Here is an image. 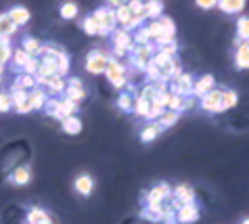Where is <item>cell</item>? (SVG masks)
Wrapping results in <instances>:
<instances>
[{"mask_svg":"<svg viewBox=\"0 0 249 224\" xmlns=\"http://www.w3.org/2000/svg\"><path fill=\"white\" fill-rule=\"evenodd\" d=\"M11 103H13V99H11V94H0V111H9L11 109Z\"/></svg>","mask_w":249,"mask_h":224,"instance_id":"cell-44","label":"cell"},{"mask_svg":"<svg viewBox=\"0 0 249 224\" xmlns=\"http://www.w3.org/2000/svg\"><path fill=\"white\" fill-rule=\"evenodd\" d=\"M23 67H25V72H27V74H36V72H38V67H40V61H36V59H32V57H30V61H27Z\"/></svg>","mask_w":249,"mask_h":224,"instance_id":"cell-45","label":"cell"},{"mask_svg":"<svg viewBox=\"0 0 249 224\" xmlns=\"http://www.w3.org/2000/svg\"><path fill=\"white\" fill-rule=\"evenodd\" d=\"M193 84H195V80H193L191 74H180L178 78H174V80L170 82L168 90H170L172 94L186 99V96H191V93H193Z\"/></svg>","mask_w":249,"mask_h":224,"instance_id":"cell-4","label":"cell"},{"mask_svg":"<svg viewBox=\"0 0 249 224\" xmlns=\"http://www.w3.org/2000/svg\"><path fill=\"white\" fill-rule=\"evenodd\" d=\"M27 105L30 109H40L44 105V93L42 90H34V93L27 94Z\"/></svg>","mask_w":249,"mask_h":224,"instance_id":"cell-25","label":"cell"},{"mask_svg":"<svg viewBox=\"0 0 249 224\" xmlns=\"http://www.w3.org/2000/svg\"><path fill=\"white\" fill-rule=\"evenodd\" d=\"M113 44L115 48H124L126 53L134 51V42H132V34L126 30H115L113 32Z\"/></svg>","mask_w":249,"mask_h":224,"instance_id":"cell-11","label":"cell"},{"mask_svg":"<svg viewBox=\"0 0 249 224\" xmlns=\"http://www.w3.org/2000/svg\"><path fill=\"white\" fill-rule=\"evenodd\" d=\"M178 120H180V113H178V111H168V109H165L163 115L157 120V124L165 130V128H170V126H174Z\"/></svg>","mask_w":249,"mask_h":224,"instance_id":"cell-22","label":"cell"},{"mask_svg":"<svg viewBox=\"0 0 249 224\" xmlns=\"http://www.w3.org/2000/svg\"><path fill=\"white\" fill-rule=\"evenodd\" d=\"M107 63H109V57H107L105 53H101V51H92V53L86 57V72H88V74H94V75L105 74Z\"/></svg>","mask_w":249,"mask_h":224,"instance_id":"cell-5","label":"cell"},{"mask_svg":"<svg viewBox=\"0 0 249 224\" xmlns=\"http://www.w3.org/2000/svg\"><path fill=\"white\" fill-rule=\"evenodd\" d=\"M172 59H176V57H168V55H163V53H155V57L151 59V63H153V65H157L159 69H161V67L168 65V63H170Z\"/></svg>","mask_w":249,"mask_h":224,"instance_id":"cell-41","label":"cell"},{"mask_svg":"<svg viewBox=\"0 0 249 224\" xmlns=\"http://www.w3.org/2000/svg\"><path fill=\"white\" fill-rule=\"evenodd\" d=\"M163 132V128L159 126L157 122H149L147 126L142 128V132H141V141L142 143H151V141H155V138L159 136Z\"/></svg>","mask_w":249,"mask_h":224,"instance_id":"cell-15","label":"cell"},{"mask_svg":"<svg viewBox=\"0 0 249 224\" xmlns=\"http://www.w3.org/2000/svg\"><path fill=\"white\" fill-rule=\"evenodd\" d=\"M46 84L54 90V93H61V90L65 88V82H63V78H61V75H53V78H48Z\"/></svg>","mask_w":249,"mask_h":224,"instance_id":"cell-40","label":"cell"},{"mask_svg":"<svg viewBox=\"0 0 249 224\" xmlns=\"http://www.w3.org/2000/svg\"><path fill=\"white\" fill-rule=\"evenodd\" d=\"M157 53H163V55H168V57H176V53H178L176 40H172V42H168V44H163V46H157Z\"/></svg>","mask_w":249,"mask_h":224,"instance_id":"cell-37","label":"cell"},{"mask_svg":"<svg viewBox=\"0 0 249 224\" xmlns=\"http://www.w3.org/2000/svg\"><path fill=\"white\" fill-rule=\"evenodd\" d=\"M155 53H157V48L155 44H142V46H134V51H132V65L138 69V72H144L147 69V65L151 63V59L155 57Z\"/></svg>","mask_w":249,"mask_h":224,"instance_id":"cell-2","label":"cell"},{"mask_svg":"<svg viewBox=\"0 0 249 224\" xmlns=\"http://www.w3.org/2000/svg\"><path fill=\"white\" fill-rule=\"evenodd\" d=\"M163 107H159V105H155V103H151V107H149V113L144 115V120H149V122H157L159 117L163 115Z\"/></svg>","mask_w":249,"mask_h":224,"instance_id":"cell-34","label":"cell"},{"mask_svg":"<svg viewBox=\"0 0 249 224\" xmlns=\"http://www.w3.org/2000/svg\"><path fill=\"white\" fill-rule=\"evenodd\" d=\"M30 176H32L30 168H19V170L13 174V180H15L17 185H27V183H30Z\"/></svg>","mask_w":249,"mask_h":224,"instance_id":"cell-30","label":"cell"},{"mask_svg":"<svg viewBox=\"0 0 249 224\" xmlns=\"http://www.w3.org/2000/svg\"><path fill=\"white\" fill-rule=\"evenodd\" d=\"M27 61H30V55H27L25 51H17L15 53V63L17 65H25Z\"/></svg>","mask_w":249,"mask_h":224,"instance_id":"cell-46","label":"cell"},{"mask_svg":"<svg viewBox=\"0 0 249 224\" xmlns=\"http://www.w3.org/2000/svg\"><path fill=\"white\" fill-rule=\"evenodd\" d=\"M237 38L241 42H249V17H241L237 21Z\"/></svg>","mask_w":249,"mask_h":224,"instance_id":"cell-23","label":"cell"},{"mask_svg":"<svg viewBox=\"0 0 249 224\" xmlns=\"http://www.w3.org/2000/svg\"><path fill=\"white\" fill-rule=\"evenodd\" d=\"M144 75H147L149 84H153V82H157L159 78H161V72H159V67H157V65H153V63H149L147 69H144Z\"/></svg>","mask_w":249,"mask_h":224,"instance_id":"cell-35","label":"cell"},{"mask_svg":"<svg viewBox=\"0 0 249 224\" xmlns=\"http://www.w3.org/2000/svg\"><path fill=\"white\" fill-rule=\"evenodd\" d=\"M159 23H161V30L163 34L161 36H168V38H174L176 36V25H174V21H172L170 17H159Z\"/></svg>","mask_w":249,"mask_h":224,"instance_id":"cell-26","label":"cell"},{"mask_svg":"<svg viewBox=\"0 0 249 224\" xmlns=\"http://www.w3.org/2000/svg\"><path fill=\"white\" fill-rule=\"evenodd\" d=\"M82 27H84V32L86 34H90V36H94V34H99V25H96V21L94 17H86L84 21H82Z\"/></svg>","mask_w":249,"mask_h":224,"instance_id":"cell-36","label":"cell"},{"mask_svg":"<svg viewBox=\"0 0 249 224\" xmlns=\"http://www.w3.org/2000/svg\"><path fill=\"white\" fill-rule=\"evenodd\" d=\"M147 205H163L165 199H172V187L168 183H161L147 191Z\"/></svg>","mask_w":249,"mask_h":224,"instance_id":"cell-6","label":"cell"},{"mask_svg":"<svg viewBox=\"0 0 249 224\" xmlns=\"http://www.w3.org/2000/svg\"><path fill=\"white\" fill-rule=\"evenodd\" d=\"M75 15H78V4L65 2L63 6H61V17H63V19H73Z\"/></svg>","mask_w":249,"mask_h":224,"instance_id":"cell-32","label":"cell"},{"mask_svg":"<svg viewBox=\"0 0 249 224\" xmlns=\"http://www.w3.org/2000/svg\"><path fill=\"white\" fill-rule=\"evenodd\" d=\"M241 224H249V218H245V220H243V222H241Z\"/></svg>","mask_w":249,"mask_h":224,"instance_id":"cell-50","label":"cell"},{"mask_svg":"<svg viewBox=\"0 0 249 224\" xmlns=\"http://www.w3.org/2000/svg\"><path fill=\"white\" fill-rule=\"evenodd\" d=\"M63 130L67 132V134H80L82 132V120L75 115H69L63 120Z\"/></svg>","mask_w":249,"mask_h":224,"instance_id":"cell-20","label":"cell"},{"mask_svg":"<svg viewBox=\"0 0 249 224\" xmlns=\"http://www.w3.org/2000/svg\"><path fill=\"white\" fill-rule=\"evenodd\" d=\"M149 107H151V101H147V99H142V96H138V99L134 101V105H132V111L136 115H141V117H144L149 113Z\"/></svg>","mask_w":249,"mask_h":224,"instance_id":"cell-27","label":"cell"},{"mask_svg":"<svg viewBox=\"0 0 249 224\" xmlns=\"http://www.w3.org/2000/svg\"><path fill=\"white\" fill-rule=\"evenodd\" d=\"M34 84H36V80L32 78V75H23V80H21V86H34Z\"/></svg>","mask_w":249,"mask_h":224,"instance_id":"cell-48","label":"cell"},{"mask_svg":"<svg viewBox=\"0 0 249 224\" xmlns=\"http://www.w3.org/2000/svg\"><path fill=\"white\" fill-rule=\"evenodd\" d=\"M216 6L226 15H234V13H241L245 9V2L243 0H220V2H216Z\"/></svg>","mask_w":249,"mask_h":224,"instance_id":"cell-13","label":"cell"},{"mask_svg":"<svg viewBox=\"0 0 249 224\" xmlns=\"http://www.w3.org/2000/svg\"><path fill=\"white\" fill-rule=\"evenodd\" d=\"M0 75H2V72H0Z\"/></svg>","mask_w":249,"mask_h":224,"instance_id":"cell-51","label":"cell"},{"mask_svg":"<svg viewBox=\"0 0 249 224\" xmlns=\"http://www.w3.org/2000/svg\"><path fill=\"white\" fill-rule=\"evenodd\" d=\"M147 34H149L151 42H155L159 36H161L163 30H161V23H159V19H157V21H149V25H147Z\"/></svg>","mask_w":249,"mask_h":224,"instance_id":"cell-28","label":"cell"},{"mask_svg":"<svg viewBox=\"0 0 249 224\" xmlns=\"http://www.w3.org/2000/svg\"><path fill=\"white\" fill-rule=\"evenodd\" d=\"M213 88H216V78H213L212 74H205L195 84H193L191 96H193V99H203V96L210 93V90H213Z\"/></svg>","mask_w":249,"mask_h":224,"instance_id":"cell-8","label":"cell"},{"mask_svg":"<svg viewBox=\"0 0 249 224\" xmlns=\"http://www.w3.org/2000/svg\"><path fill=\"white\" fill-rule=\"evenodd\" d=\"M237 103H239V94L234 93V90H222V101H220V105H222V111L237 107Z\"/></svg>","mask_w":249,"mask_h":224,"instance_id":"cell-21","label":"cell"},{"mask_svg":"<svg viewBox=\"0 0 249 224\" xmlns=\"http://www.w3.org/2000/svg\"><path fill=\"white\" fill-rule=\"evenodd\" d=\"M78 109V103H73V101H61V113H63V117H69V115H73V111Z\"/></svg>","mask_w":249,"mask_h":224,"instance_id":"cell-38","label":"cell"},{"mask_svg":"<svg viewBox=\"0 0 249 224\" xmlns=\"http://www.w3.org/2000/svg\"><path fill=\"white\" fill-rule=\"evenodd\" d=\"M92 17L99 25V34L101 36H107V34H113L117 30V21H115V11L109 9V6H103V9L94 11Z\"/></svg>","mask_w":249,"mask_h":224,"instance_id":"cell-1","label":"cell"},{"mask_svg":"<svg viewBox=\"0 0 249 224\" xmlns=\"http://www.w3.org/2000/svg\"><path fill=\"white\" fill-rule=\"evenodd\" d=\"M92 188H94V180L88 176V174H82V176L75 178V191H78L80 195H90L92 193Z\"/></svg>","mask_w":249,"mask_h":224,"instance_id":"cell-17","label":"cell"},{"mask_svg":"<svg viewBox=\"0 0 249 224\" xmlns=\"http://www.w3.org/2000/svg\"><path fill=\"white\" fill-rule=\"evenodd\" d=\"M84 96H86V90H84V86H82V82L73 78L71 82H69V86H67V99L78 103V101L84 99Z\"/></svg>","mask_w":249,"mask_h":224,"instance_id":"cell-14","label":"cell"},{"mask_svg":"<svg viewBox=\"0 0 249 224\" xmlns=\"http://www.w3.org/2000/svg\"><path fill=\"white\" fill-rule=\"evenodd\" d=\"M130 19H132V11L128 9L126 2H122V4L115 9V21H117V25H122V30H124V27L130 23Z\"/></svg>","mask_w":249,"mask_h":224,"instance_id":"cell-19","label":"cell"},{"mask_svg":"<svg viewBox=\"0 0 249 224\" xmlns=\"http://www.w3.org/2000/svg\"><path fill=\"white\" fill-rule=\"evenodd\" d=\"M23 51H25L27 55H36V53L42 51V46H40V42H38V40L25 38V42H23Z\"/></svg>","mask_w":249,"mask_h":224,"instance_id":"cell-33","label":"cell"},{"mask_svg":"<svg viewBox=\"0 0 249 224\" xmlns=\"http://www.w3.org/2000/svg\"><path fill=\"white\" fill-rule=\"evenodd\" d=\"M172 197L178 199L180 204H195V188L191 185H178L176 188H172Z\"/></svg>","mask_w":249,"mask_h":224,"instance_id":"cell-10","label":"cell"},{"mask_svg":"<svg viewBox=\"0 0 249 224\" xmlns=\"http://www.w3.org/2000/svg\"><path fill=\"white\" fill-rule=\"evenodd\" d=\"M155 94H157V90H155V86H153V84H144V86H142V90H141V94H138V96H142V99H147V101H153L155 99Z\"/></svg>","mask_w":249,"mask_h":224,"instance_id":"cell-42","label":"cell"},{"mask_svg":"<svg viewBox=\"0 0 249 224\" xmlns=\"http://www.w3.org/2000/svg\"><path fill=\"white\" fill-rule=\"evenodd\" d=\"M113 53H115V57H124V55H126L124 48H113Z\"/></svg>","mask_w":249,"mask_h":224,"instance_id":"cell-49","label":"cell"},{"mask_svg":"<svg viewBox=\"0 0 249 224\" xmlns=\"http://www.w3.org/2000/svg\"><path fill=\"white\" fill-rule=\"evenodd\" d=\"M11 57V48H9V42H6L4 38L0 40V65L2 63H6V59Z\"/></svg>","mask_w":249,"mask_h":224,"instance_id":"cell-43","label":"cell"},{"mask_svg":"<svg viewBox=\"0 0 249 224\" xmlns=\"http://www.w3.org/2000/svg\"><path fill=\"white\" fill-rule=\"evenodd\" d=\"M197 6L199 9H216V0H197Z\"/></svg>","mask_w":249,"mask_h":224,"instance_id":"cell-47","label":"cell"},{"mask_svg":"<svg viewBox=\"0 0 249 224\" xmlns=\"http://www.w3.org/2000/svg\"><path fill=\"white\" fill-rule=\"evenodd\" d=\"M144 11H147V19L157 21L159 17H163V2H161V0H151V2H144Z\"/></svg>","mask_w":249,"mask_h":224,"instance_id":"cell-18","label":"cell"},{"mask_svg":"<svg viewBox=\"0 0 249 224\" xmlns=\"http://www.w3.org/2000/svg\"><path fill=\"white\" fill-rule=\"evenodd\" d=\"M117 105H120V109H124V111H132V105H134L132 94H120Z\"/></svg>","mask_w":249,"mask_h":224,"instance_id":"cell-39","label":"cell"},{"mask_svg":"<svg viewBox=\"0 0 249 224\" xmlns=\"http://www.w3.org/2000/svg\"><path fill=\"white\" fill-rule=\"evenodd\" d=\"M105 75L107 80L113 84L115 88H124L128 84V75H126V67L122 65L117 59H111L109 57V63H107V69H105Z\"/></svg>","mask_w":249,"mask_h":224,"instance_id":"cell-3","label":"cell"},{"mask_svg":"<svg viewBox=\"0 0 249 224\" xmlns=\"http://www.w3.org/2000/svg\"><path fill=\"white\" fill-rule=\"evenodd\" d=\"M46 218H48L46 212H42V209H38V207H34L32 212H30V216H27V222H30V224H42Z\"/></svg>","mask_w":249,"mask_h":224,"instance_id":"cell-31","label":"cell"},{"mask_svg":"<svg viewBox=\"0 0 249 224\" xmlns=\"http://www.w3.org/2000/svg\"><path fill=\"white\" fill-rule=\"evenodd\" d=\"M201 103V109L207 111V113H222V105H220V101H222V90L220 88H213L210 90L203 99H199Z\"/></svg>","mask_w":249,"mask_h":224,"instance_id":"cell-7","label":"cell"},{"mask_svg":"<svg viewBox=\"0 0 249 224\" xmlns=\"http://www.w3.org/2000/svg\"><path fill=\"white\" fill-rule=\"evenodd\" d=\"M17 30V25L13 23V21L9 19V15L0 17V36H6V34H13Z\"/></svg>","mask_w":249,"mask_h":224,"instance_id":"cell-29","label":"cell"},{"mask_svg":"<svg viewBox=\"0 0 249 224\" xmlns=\"http://www.w3.org/2000/svg\"><path fill=\"white\" fill-rule=\"evenodd\" d=\"M141 218L149 222H161L163 220V205H147L141 212Z\"/></svg>","mask_w":249,"mask_h":224,"instance_id":"cell-16","label":"cell"},{"mask_svg":"<svg viewBox=\"0 0 249 224\" xmlns=\"http://www.w3.org/2000/svg\"><path fill=\"white\" fill-rule=\"evenodd\" d=\"M9 19H11L15 25H23V23H27V21H30V11H25V9H13L11 15H9Z\"/></svg>","mask_w":249,"mask_h":224,"instance_id":"cell-24","label":"cell"},{"mask_svg":"<svg viewBox=\"0 0 249 224\" xmlns=\"http://www.w3.org/2000/svg\"><path fill=\"white\" fill-rule=\"evenodd\" d=\"M234 67L249 69V42H241V44L234 48Z\"/></svg>","mask_w":249,"mask_h":224,"instance_id":"cell-12","label":"cell"},{"mask_svg":"<svg viewBox=\"0 0 249 224\" xmlns=\"http://www.w3.org/2000/svg\"><path fill=\"white\" fill-rule=\"evenodd\" d=\"M199 220V207L197 204H184L176 212V222L178 224H193Z\"/></svg>","mask_w":249,"mask_h":224,"instance_id":"cell-9","label":"cell"}]
</instances>
